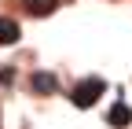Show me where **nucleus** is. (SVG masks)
Listing matches in <instances>:
<instances>
[{
  "label": "nucleus",
  "instance_id": "obj_1",
  "mask_svg": "<svg viewBox=\"0 0 132 129\" xmlns=\"http://www.w3.org/2000/svg\"><path fill=\"white\" fill-rule=\"evenodd\" d=\"M103 92H106V81H103V77H85V81H77V85H73L70 100H73V107L88 111V107H95V100H99Z\"/></svg>",
  "mask_w": 132,
  "mask_h": 129
},
{
  "label": "nucleus",
  "instance_id": "obj_2",
  "mask_svg": "<svg viewBox=\"0 0 132 129\" xmlns=\"http://www.w3.org/2000/svg\"><path fill=\"white\" fill-rule=\"evenodd\" d=\"M29 89H33V96H52L59 89V77L48 74V70H33L29 74Z\"/></svg>",
  "mask_w": 132,
  "mask_h": 129
},
{
  "label": "nucleus",
  "instance_id": "obj_3",
  "mask_svg": "<svg viewBox=\"0 0 132 129\" xmlns=\"http://www.w3.org/2000/svg\"><path fill=\"white\" fill-rule=\"evenodd\" d=\"M106 125H110V129H128V125H132V111H128V103H125V100H118V103L110 107Z\"/></svg>",
  "mask_w": 132,
  "mask_h": 129
},
{
  "label": "nucleus",
  "instance_id": "obj_4",
  "mask_svg": "<svg viewBox=\"0 0 132 129\" xmlns=\"http://www.w3.org/2000/svg\"><path fill=\"white\" fill-rule=\"evenodd\" d=\"M19 37H22V26L15 19H4V15H0V44H15Z\"/></svg>",
  "mask_w": 132,
  "mask_h": 129
},
{
  "label": "nucleus",
  "instance_id": "obj_5",
  "mask_svg": "<svg viewBox=\"0 0 132 129\" xmlns=\"http://www.w3.org/2000/svg\"><path fill=\"white\" fill-rule=\"evenodd\" d=\"M59 0H22V8H29L33 15H48V11H55Z\"/></svg>",
  "mask_w": 132,
  "mask_h": 129
},
{
  "label": "nucleus",
  "instance_id": "obj_6",
  "mask_svg": "<svg viewBox=\"0 0 132 129\" xmlns=\"http://www.w3.org/2000/svg\"><path fill=\"white\" fill-rule=\"evenodd\" d=\"M15 81V70L11 67H0V85H11Z\"/></svg>",
  "mask_w": 132,
  "mask_h": 129
}]
</instances>
